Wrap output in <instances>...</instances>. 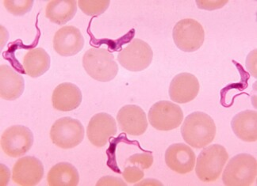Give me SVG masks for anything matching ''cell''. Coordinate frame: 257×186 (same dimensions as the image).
<instances>
[{"mask_svg":"<svg viewBox=\"0 0 257 186\" xmlns=\"http://www.w3.org/2000/svg\"><path fill=\"white\" fill-rule=\"evenodd\" d=\"M153 52L149 44L135 39L117 55V61L131 72H142L151 64Z\"/></svg>","mask_w":257,"mask_h":186,"instance_id":"cell-8","label":"cell"},{"mask_svg":"<svg viewBox=\"0 0 257 186\" xmlns=\"http://www.w3.org/2000/svg\"><path fill=\"white\" fill-rule=\"evenodd\" d=\"M47 181L50 186H76L80 182V174L72 164L60 162L49 169Z\"/></svg>","mask_w":257,"mask_h":186,"instance_id":"cell-21","label":"cell"},{"mask_svg":"<svg viewBox=\"0 0 257 186\" xmlns=\"http://www.w3.org/2000/svg\"><path fill=\"white\" fill-rule=\"evenodd\" d=\"M24 79L8 64L0 67V96L3 99L14 101L24 91Z\"/></svg>","mask_w":257,"mask_h":186,"instance_id":"cell-17","label":"cell"},{"mask_svg":"<svg viewBox=\"0 0 257 186\" xmlns=\"http://www.w3.org/2000/svg\"><path fill=\"white\" fill-rule=\"evenodd\" d=\"M86 72L96 81L110 82L116 77L118 66L114 57L104 49H89L83 57Z\"/></svg>","mask_w":257,"mask_h":186,"instance_id":"cell-3","label":"cell"},{"mask_svg":"<svg viewBox=\"0 0 257 186\" xmlns=\"http://www.w3.org/2000/svg\"><path fill=\"white\" fill-rule=\"evenodd\" d=\"M256 49L251 52L246 61V67L253 77L256 79Z\"/></svg>","mask_w":257,"mask_h":186,"instance_id":"cell-28","label":"cell"},{"mask_svg":"<svg viewBox=\"0 0 257 186\" xmlns=\"http://www.w3.org/2000/svg\"><path fill=\"white\" fill-rule=\"evenodd\" d=\"M228 159L229 154L223 146L213 144L205 147L197 158V177L203 182H214L219 178Z\"/></svg>","mask_w":257,"mask_h":186,"instance_id":"cell-2","label":"cell"},{"mask_svg":"<svg viewBox=\"0 0 257 186\" xmlns=\"http://www.w3.org/2000/svg\"><path fill=\"white\" fill-rule=\"evenodd\" d=\"M4 7L8 12L16 16L26 15L32 9L34 1L32 0H5Z\"/></svg>","mask_w":257,"mask_h":186,"instance_id":"cell-23","label":"cell"},{"mask_svg":"<svg viewBox=\"0 0 257 186\" xmlns=\"http://www.w3.org/2000/svg\"><path fill=\"white\" fill-rule=\"evenodd\" d=\"M43 176V164L35 157L19 158L12 169V180L19 185H36L40 182Z\"/></svg>","mask_w":257,"mask_h":186,"instance_id":"cell-11","label":"cell"},{"mask_svg":"<svg viewBox=\"0 0 257 186\" xmlns=\"http://www.w3.org/2000/svg\"><path fill=\"white\" fill-rule=\"evenodd\" d=\"M23 66L29 76L40 77L50 68V57L42 48L31 49L24 56Z\"/></svg>","mask_w":257,"mask_h":186,"instance_id":"cell-19","label":"cell"},{"mask_svg":"<svg viewBox=\"0 0 257 186\" xmlns=\"http://www.w3.org/2000/svg\"><path fill=\"white\" fill-rule=\"evenodd\" d=\"M117 134L115 119L106 113H99L91 117L87 128V135L91 144L104 147L111 136Z\"/></svg>","mask_w":257,"mask_h":186,"instance_id":"cell-10","label":"cell"},{"mask_svg":"<svg viewBox=\"0 0 257 186\" xmlns=\"http://www.w3.org/2000/svg\"><path fill=\"white\" fill-rule=\"evenodd\" d=\"M81 102V91L75 84L61 83L53 90L52 103L53 108L59 111H72L80 106Z\"/></svg>","mask_w":257,"mask_h":186,"instance_id":"cell-16","label":"cell"},{"mask_svg":"<svg viewBox=\"0 0 257 186\" xmlns=\"http://www.w3.org/2000/svg\"><path fill=\"white\" fill-rule=\"evenodd\" d=\"M77 12V2L75 0H53L48 3L46 18L57 25L66 24L73 19Z\"/></svg>","mask_w":257,"mask_h":186,"instance_id":"cell-20","label":"cell"},{"mask_svg":"<svg viewBox=\"0 0 257 186\" xmlns=\"http://www.w3.org/2000/svg\"><path fill=\"white\" fill-rule=\"evenodd\" d=\"M128 161L132 165H138L141 169H148L153 165V156L151 153L135 154L130 157Z\"/></svg>","mask_w":257,"mask_h":186,"instance_id":"cell-24","label":"cell"},{"mask_svg":"<svg viewBox=\"0 0 257 186\" xmlns=\"http://www.w3.org/2000/svg\"><path fill=\"white\" fill-rule=\"evenodd\" d=\"M199 82L191 73H180L171 82L169 96L176 103L185 104L191 102L199 94Z\"/></svg>","mask_w":257,"mask_h":186,"instance_id":"cell-15","label":"cell"},{"mask_svg":"<svg viewBox=\"0 0 257 186\" xmlns=\"http://www.w3.org/2000/svg\"><path fill=\"white\" fill-rule=\"evenodd\" d=\"M122 176L126 182L134 184L140 181L144 177L145 173L143 169L138 165H128L124 169Z\"/></svg>","mask_w":257,"mask_h":186,"instance_id":"cell-25","label":"cell"},{"mask_svg":"<svg viewBox=\"0 0 257 186\" xmlns=\"http://www.w3.org/2000/svg\"><path fill=\"white\" fill-rule=\"evenodd\" d=\"M97 186H109V185H126V183L123 181L119 177H112V176H106L98 180L96 183Z\"/></svg>","mask_w":257,"mask_h":186,"instance_id":"cell-26","label":"cell"},{"mask_svg":"<svg viewBox=\"0 0 257 186\" xmlns=\"http://www.w3.org/2000/svg\"><path fill=\"white\" fill-rule=\"evenodd\" d=\"M215 123L210 116L202 112H194L186 117L181 127L184 141L194 148H204L215 138Z\"/></svg>","mask_w":257,"mask_h":186,"instance_id":"cell-1","label":"cell"},{"mask_svg":"<svg viewBox=\"0 0 257 186\" xmlns=\"http://www.w3.org/2000/svg\"><path fill=\"white\" fill-rule=\"evenodd\" d=\"M10 171L9 169L4 165H1V185H6L9 181Z\"/></svg>","mask_w":257,"mask_h":186,"instance_id":"cell-29","label":"cell"},{"mask_svg":"<svg viewBox=\"0 0 257 186\" xmlns=\"http://www.w3.org/2000/svg\"><path fill=\"white\" fill-rule=\"evenodd\" d=\"M84 38L79 29L72 26L62 27L53 38L54 50L62 57H72L82 51Z\"/></svg>","mask_w":257,"mask_h":186,"instance_id":"cell-13","label":"cell"},{"mask_svg":"<svg viewBox=\"0 0 257 186\" xmlns=\"http://www.w3.org/2000/svg\"><path fill=\"white\" fill-rule=\"evenodd\" d=\"M227 3L228 1H196L198 8L209 11L222 8Z\"/></svg>","mask_w":257,"mask_h":186,"instance_id":"cell-27","label":"cell"},{"mask_svg":"<svg viewBox=\"0 0 257 186\" xmlns=\"http://www.w3.org/2000/svg\"><path fill=\"white\" fill-rule=\"evenodd\" d=\"M34 144V134L27 127L13 125L4 131L1 136L4 152L12 158L27 154Z\"/></svg>","mask_w":257,"mask_h":186,"instance_id":"cell-9","label":"cell"},{"mask_svg":"<svg viewBox=\"0 0 257 186\" xmlns=\"http://www.w3.org/2000/svg\"><path fill=\"white\" fill-rule=\"evenodd\" d=\"M84 138V128L80 120L62 117L56 120L50 130V139L60 148L72 149L80 144Z\"/></svg>","mask_w":257,"mask_h":186,"instance_id":"cell-5","label":"cell"},{"mask_svg":"<svg viewBox=\"0 0 257 186\" xmlns=\"http://www.w3.org/2000/svg\"><path fill=\"white\" fill-rule=\"evenodd\" d=\"M117 120L120 129L133 136L143 135L148 128L146 113L138 105L123 106L117 113Z\"/></svg>","mask_w":257,"mask_h":186,"instance_id":"cell-12","label":"cell"},{"mask_svg":"<svg viewBox=\"0 0 257 186\" xmlns=\"http://www.w3.org/2000/svg\"><path fill=\"white\" fill-rule=\"evenodd\" d=\"M235 135L243 141L257 140V113L254 110H244L236 114L231 121Z\"/></svg>","mask_w":257,"mask_h":186,"instance_id":"cell-18","label":"cell"},{"mask_svg":"<svg viewBox=\"0 0 257 186\" xmlns=\"http://www.w3.org/2000/svg\"><path fill=\"white\" fill-rule=\"evenodd\" d=\"M196 155L184 143H174L165 151V162L169 169L180 174H186L195 168Z\"/></svg>","mask_w":257,"mask_h":186,"instance_id":"cell-14","label":"cell"},{"mask_svg":"<svg viewBox=\"0 0 257 186\" xmlns=\"http://www.w3.org/2000/svg\"><path fill=\"white\" fill-rule=\"evenodd\" d=\"M110 2L108 0H98V1H87V0H80L78 2L79 8L83 13L89 16H95L100 15L106 12L110 6Z\"/></svg>","mask_w":257,"mask_h":186,"instance_id":"cell-22","label":"cell"},{"mask_svg":"<svg viewBox=\"0 0 257 186\" xmlns=\"http://www.w3.org/2000/svg\"><path fill=\"white\" fill-rule=\"evenodd\" d=\"M172 37L180 50L192 53L200 49L204 43L205 30L195 19H182L175 26Z\"/></svg>","mask_w":257,"mask_h":186,"instance_id":"cell-6","label":"cell"},{"mask_svg":"<svg viewBox=\"0 0 257 186\" xmlns=\"http://www.w3.org/2000/svg\"><path fill=\"white\" fill-rule=\"evenodd\" d=\"M184 120L181 108L169 101H161L152 106L149 120L155 129L167 132L179 128Z\"/></svg>","mask_w":257,"mask_h":186,"instance_id":"cell-7","label":"cell"},{"mask_svg":"<svg viewBox=\"0 0 257 186\" xmlns=\"http://www.w3.org/2000/svg\"><path fill=\"white\" fill-rule=\"evenodd\" d=\"M257 176V161L249 154H239L227 163L222 181L227 186H248L253 184Z\"/></svg>","mask_w":257,"mask_h":186,"instance_id":"cell-4","label":"cell"}]
</instances>
